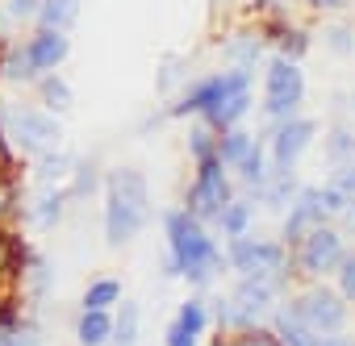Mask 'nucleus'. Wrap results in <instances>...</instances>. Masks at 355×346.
<instances>
[{
  "label": "nucleus",
  "mask_w": 355,
  "mask_h": 346,
  "mask_svg": "<svg viewBox=\"0 0 355 346\" xmlns=\"http://www.w3.org/2000/svg\"><path fill=\"white\" fill-rule=\"evenodd\" d=\"M163 226H167V242H171V255L163 263V275H184L189 284H209L226 259L218 255V246L209 242V234L201 230V221L189 213V209H171L163 213Z\"/></svg>",
  "instance_id": "f257e3e1"
},
{
  "label": "nucleus",
  "mask_w": 355,
  "mask_h": 346,
  "mask_svg": "<svg viewBox=\"0 0 355 346\" xmlns=\"http://www.w3.org/2000/svg\"><path fill=\"white\" fill-rule=\"evenodd\" d=\"M105 238L109 246H125L150 217V188L138 167H113L105 176Z\"/></svg>",
  "instance_id": "f03ea898"
},
{
  "label": "nucleus",
  "mask_w": 355,
  "mask_h": 346,
  "mask_svg": "<svg viewBox=\"0 0 355 346\" xmlns=\"http://www.w3.org/2000/svg\"><path fill=\"white\" fill-rule=\"evenodd\" d=\"M301 100H305L301 67L293 59H272L268 63V88H263V113L268 117H293Z\"/></svg>",
  "instance_id": "7ed1b4c3"
},
{
  "label": "nucleus",
  "mask_w": 355,
  "mask_h": 346,
  "mask_svg": "<svg viewBox=\"0 0 355 346\" xmlns=\"http://www.w3.org/2000/svg\"><path fill=\"white\" fill-rule=\"evenodd\" d=\"M293 313L301 317V325L313 334V338H326V334H338L347 325V300L334 296L330 288H309L293 300Z\"/></svg>",
  "instance_id": "20e7f679"
},
{
  "label": "nucleus",
  "mask_w": 355,
  "mask_h": 346,
  "mask_svg": "<svg viewBox=\"0 0 355 346\" xmlns=\"http://www.w3.org/2000/svg\"><path fill=\"white\" fill-rule=\"evenodd\" d=\"M230 197H234V192H230V180H226V167H222L218 158H201L197 180H193V188H189V213H193L197 221L218 217Z\"/></svg>",
  "instance_id": "39448f33"
},
{
  "label": "nucleus",
  "mask_w": 355,
  "mask_h": 346,
  "mask_svg": "<svg viewBox=\"0 0 355 346\" xmlns=\"http://www.w3.org/2000/svg\"><path fill=\"white\" fill-rule=\"evenodd\" d=\"M247 109H251V71L230 67L222 92H218L214 104L205 109V121H209V129H230V125H239V117H243Z\"/></svg>",
  "instance_id": "423d86ee"
},
{
  "label": "nucleus",
  "mask_w": 355,
  "mask_h": 346,
  "mask_svg": "<svg viewBox=\"0 0 355 346\" xmlns=\"http://www.w3.org/2000/svg\"><path fill=\"white\" fill-rule=\"evenodd\" d=\"M5 125L13 129V138L26 150H51L59 142V121L51 113H42V109H30V104H9Z\"/></svg>",
  "instance_id": "0eeeda50"
},
{
  "label": "nucleus",
  "mask_w": 355,
  "mask_h": 346,
  "mask_svg": "<svg viewBox=\"0 0 355 346\" xmlns=\"http://www.w3.org/2000/svg\"><path fill=\"white\" fill-rule=\"evenodd\" d=\"M226 263L239 271V275H255V271H280L284 267V246L280 242H268V238H230V251H226Z\"/></svg>",
  "instance_id": "6e6552de"
},
{
  "label": "nucleus",
  "mask_w": 355,
  "mask_h": 346,
  "mask_svg": "<svg viewBox=\"0 0 355 346\" xmlns=\"http://www.w3.org/2000/svg\"><path fill=\"white\" fill-rule=\"evenodd\" d=\"M343 255H347V251H343V234L330 230V221L313 226V230L301 238V251H297V259H301V267H305L309 275H326V271H334Z\"/></svg>",
  "instance_id": "1a4fd4ad"
},
{
  "label": "nucleus",
  "mask_w": 355,
  "mask_h": 346,
  "mask_svg": "<svg viewBox=\"0 0 355 346\" xmlns=\"http://www.w3.org/2000/svg\"><path fill=\"white\" fill-rule=\"evenodd\" d=\"M313 121L309 117H288V121H280L276 125V134H272V158H276V167L280 171H293L297 167V158L309 150V142H313Z\"/></svg>",
  "instance_id": "9d476101"
},
{
  "label": "nucleus",
  "mask_w": 355,
  "mask_h": 346,
  "mask_svg": "<svg viewBox=\"0 0 355 346\" xmlns=\"http://www.w3.org/2000/svg\"><path fill=\"white\" fill-rule=\"evenodd\" d=\"M322 221H330L326 209H322V192L318 188H297V197L288 205V217H284V242H301Z\"/></svg>",
  "instance_id": "9b49d317"
},
{
  "label": "nucleus",
  "mask_w": 355,
  "mask_h": 346,
  "mask_svg": "<svg viewBox=\"0 0 355 346\" xmlns=\"http://www.w3.org/2000/svg\"><path fill=\"white\" fill-rule=\"evenodd\" d=\"M67 51H71V42H67V34H59V30H38V34L26 42V55H30V63H34L38 71H55V67L67 59Z\"/></svg>",
  "instance_id": "f8f14e48"
},
{
  "label": "nucleus",
  "mask_w": 355,
  "mask_h": 346,
  "mask_svg": "<svg viewBox=\"0 0 355 346\" xmlns=\"http://www.w3.org/2000/svg\"><path fill=\"white\" fill-rule=\"evenodd\" d=\"M222 55H226V63H230V67L251 71V67L263 59V38H259L255 30H239V34H230V38H226Z\"/></svg>",
  "instance_id": "ddd939ff"
},
{
  "label": "nucleus",
  "mask_w": 355,
  "mask_h": 346,
  "mask_svg": "<svg viewBox=\"0 0 355 346\" xmlns=\"http://www.w3.org/2000/svg\"><path fill=\"white\" fill-rule=\"evenodd\" d=\"M222 84H226V75H209V80H201V84H193V88H184V96L171 104V117H189V113H205L209 104H214V96L222 92Z\"/></svg>",
  "instance_id": "4468645a"
},
{
  "label": "nucleus",
  "mask_w": 355,
  "mask_h": 346,
  "mask_svg": "<svg viewBox=\"0 0 355 346\" xmlns=\"http://www.w3.org/2000/svg\"><path fill=\"white\" fill-rule=\"evenodd\" d=\"M297 197V180H293V171H268V180L259 184V205L263 209H288Z\"/></svg>",
  "instance_id": "2eb2a0df"
},
{
  "label": "nucleus",
  "mask_w": 355,
  "mask_h": 346,
  "mask_svg": "<svg viewBox=\"0 0 355 346\" xmlns=\"http://www.w3.org/2000/svg\"><path fill=\"white\" fill-rule=\"evenodd\" d=\"M38 21H42V30H59V34H67V30L80 21V0H42Z\"/></svg>",
  "instance_id": "dca6fc26"
},
{
  "label": "nucleus",
  "mask_w": 355,
  "mask_h": 346,
  "mask_svg": "<svg viewBox=\"0 0 355 346\" xmlns=\"http://www.w3.org/2000/svg\"><path fill=\"white\" fill-rule=\"evenodd\" d=\"M251 146H255V138L230 125V129H222V142H218V163H222V167L230 163V167L239 171V167H243V158L251 154Z\"/></svg>",
  "instance_id": "f3484780"
},
{
  "label": "nucleus",
  "mask_w": 355,
  "mask_h": 346,
  "mask_svg": "<svg viewBox=\"0 0 355 346\" xmlns=\"http://www.w3.org/2000/svg\"><path fill=\"white\" fill-rule=\"evenodd\" d=\"M113 342V321L105 309H84L80 317V346H105Z\"/></svg>",
  "instance_id": "a211bd4d"
},
{
  "label": "nucleus",
  "mask_w": 355,
  "mask_h": 346,
  "mask_svg": "<svg viewBox=\"0 0 355 346\" xmlns=\"http://www.w3.org/2000/svg\"><path fill=\"white\" fill-rule=\"evenodd\" d=\"M251 217H255L251 201H239V197H230V201H226V209L218 213V221H222V234H226V238H243V234L251 230Z\"/></svg>",
  "instance_id": "6ab92c4d"
},
{
  "label": "nucleus",
  "mask_w": 355,
  "mask_h": 346,
  "mask_svg": "<svg viewBox=\"0 0 355 346\" xmlns=\"http://www.w3.org/2000/svg\"><path fill=\"white\" fill-rule=\"evenodd\" d=\"M276 338H280V346H318V338L301 325V317L293 313V304L288 309H280V317H276Z\"/></svg>",
  "instance_id": "aec40b11"
},
{
  "label": "nucleus",
  "mask_w": 355,
  "mask_h": 346,
  "mask_svg": "<svg viewBox=\"0 0 355 346\" xmlns=\"http://www.w3.org/2000/svg\"><path fill=\"white\" fill-rule=\"evenodd\" d=\"M326 163H330V167H347V163H355V134H351L347 125H334V129H330Z\"/></svg>",
  "instance_id": "412c9836"
},
{
  "label": "nucleus",
  "mask_w": 355,
  "mask_h": 346,
  "mask_svg": "<svg viewBox=\"0 0 355 346\" xmlns=\"http://www.w3.org/2000/svg\"><path fill=\"white\" fill-rule=\"evenodd\" d=\"M0 75H5L9 84H30L34 75H38V67L30 63V55H26V46H13L5 59H0Z\"/></svg>",
  "instance_id": "4be33fe9"
},
{
  "label": "nucleus",
  "mask_w": 355,
  "mask_h": 346,
  "mask_svg": "<svg viewBox=\"0 0 355 346\" xmlns=\"http://www.w3.org/2000/svg\"><path fill=\"white\" fill-rule=\"evenodd\" d=\"M63 201H67V192H59V188H46L38 201H34V209H30V217L42 226V230H51L59 217H63Z\"/></svg>",
  "instance_id": "5701e85b"
},
{
  "label": "nucleus",
  "mask_w": 355,
  "mask_h": 346,
  "mask_svg": "<svg viewBox=\"0 0 355 346\" xmlns=\"http://www.w3.org/2000/svg\"><path fill=\"white\" fill-rule=\"evenodd\" d=\"M175 321H180V329H189L193 338H201V334L209 329V304H205L201 296H193V300H184V304H180Z\"/></svg>",
  "instance_id": "b1692460"
},
{
  "label": "nucleus",
  "mask_w": 355,
  "mask_h": 346,
  "mask_svg": "<svg viewBox=\"0 0 355 346\" xmlns=\"http://www.w3.org/2000/svg\"><path fill=\"white\" fill-rule=\"evenodd\" d=\"M268 38L280 42V59H301L309 51V34L305 30H293V26H272Z\"/></svg>",
  "instance_id": "393cba45"
},
{
  "label": "nucleus",
  "mask_w": 355,
  "mask_h": 346,
  "mask_svg": "<svg viewBox=\"0 0 355 346\" xmlns=\"http://www.w3.org/2000/svg\"><path fill=\"white\" fill-rule=\"evenodd\" d=\"M42 0H5L0 5V26H26L30 17H38Z\"/></svg>",
  "instance_id": "a878e982"
},
{
  "label": "nucleus",
  "mask_w": 355,
  "mask_h": 346,
  "mask_svg": "<svg viewBox=\"0 0 355 346\" xmlns=\"http://www.w3.org/2000/svg\"><path fill=\"white\" fill-rule=\"evenodd\" d=\"M117 296H121V284H117V280H96V284H88V292H84V309H109Z\"/></svg>",
  "instance_id": "bb28decb"
},
{
  "label": "nucleus",
  "mask_w": 355,
  "mask_h": 346,
  "mask_svg": "<svg viewBox=\"0 0 355 346\" xmlns=\"http://www.w3.org/2000/svg\"><path fill=\"white\" fill-rule=\"evenodd\" d=\"M138 317H142V309L130 300V304L121 309V321L113 325V338H117V346H134V342H138Z\"/></svg>",
  "instance_id": "cd10ccee"
},
{
  "label": "nucleus",
  "mask_w": 355,
  "mask_h": 346,
  "mask_svg": "<svg viewBox=\"0 0 355 346\" xmlns=\"http://www.w3.org/2000/svg\"><path fill=\"white\" fill-rule=\"evenodd\" d=\"M268 171H272V167L263 163V150H259V142H255V146H251V154H247V158H243V167H239V176H243L251 188H259V184L268 180Z\"/></svg>",
  "instance_id": "c85d7f7f"
},
{
  "label": "nucleus",
  "mask_w": 355,
  "mask_h": 346,
  "mask_svg": "<svg viewBox=\"0 0 355 346\" xmlns=\"http://www.w3.org/2000/svg\"><path fill=\"white\" fill-rule=\"evenodd\" d=\"M42 100H46V109H51V113H59V109L67 113V109H71V88H67L63 80L46 75V80H42Z\"/></svg>",
  "instance_id": "c756f323"
},
{
  "label": "nucleus",
  "mask_w": 355,
  "mask_h": 346,
  "mask_svg": "<svg viewBox=\"0 0 355 346\" xmlns=\"http://www.w3.org/2000/svg\"><path fill=\"white\" fill-rule=\"evenodd\" d=\"M71 167H76L71 158H59V154H46V158L38 163V180H42V184H59V180H67V176H71Z\"/></svg>",
  "instance_id": "7c9ffc66"
},
{
  "label": "nucleus",
  "mask_w": 355,
  "mask_h": 346,
  "mask_svg": "<svg viewBox=\"0 0 355 346\" xmlns=\"http://www.w3.org/2000/svg\"><path fill=\"white\" fill-rule=\"evenodd\" d=\"M189 150L197 154V163H201V158H218V142H214V129L197 125V129L189 134Z\"/></svg>",
  "instance_id": "2f4dec72"
},
{
  "label": "nucleus",
  "mask_w": 355,
  "mask_h": 346,
  "mask_svg": "<svg viewBox=\"0 0 355 346\" xmlns=\"http://www.w3.org/2000/svg\"><path fill=\"white\" fill-rule=\"evenodd\" d=\"M0 346H42V329L38 325H13L5 338H0Z\"/></svg>",
  "instance_id": "473e14b6"
},
{
  "label": "nucleus",
  "mask_w": 355,
  "mask_h": 346,
  "mask_svg": "<svg viewBox=\"0 0 355 346\" xmlns=\"http://www.w3.org/2000/svg\"><path fill=\"white\" fill-rule=\"evenodd\" d=\"M326 46H330L334 55H351V51H355V34H351L347 26H330V30H326Z\"/></svg>",
  "instance_id": "72a5a7b5"
},
{
  "label": "nucleus",
  "mask_w": 355,
  "mask_h": 346,
  "mask_svg": "<svg viewBox=\"0 0 355 346\" xmlns=\"http://www.w3.org/2000/svg\"><path fill=\"white\" fill-rule=\"evenodd\" d=\"M334 271H338V288H343V300H355V255H343Z\"/></svg>",
  "instance_id": "f704fd0d"
},
{
  "label": "nucleus",
  "mask_w": 355,
  "mask_h": 346,
  "mask_svg": "<svg viewBox=\"0 0 355 346\" xmlns=\"http://www.w3.org/2000/svg\"><path fill=\"white\" fill-rule=\"evenodd\" d=\"M180 75H184V63H180V59H167V63L159 67V75H155L159 92H171L175 84H180Z\"/></svg>",
  "instance_id": "c9c22d12"
},
{
  "label": "nucleus",
  "mask_w": 355,
  "mask_h": 346,
  "mask_svg": "<svg viewBox=\"0 0 355 346\" xmlns=\"http://www.w3.org/2000/svg\"><path fill=\"white\" fill-rule=\"evenodd\" d=\"M234 346H280V338H276L272 329H259V325H247V329H243V338H239Z\"/></svg>",
  "instance_id": "e433bc0d"
},
{
  "label": "nucleus",
  "mask_w": 355,
  "mask_h": 346,
  "mask_svg": "<svg viewBox=\"0 0 355 346\" xmlns=\"http://www.w3.org/2000/svg\"><path fill=\"white\" fill-rule=\"evenodd\" d=\"M13 209H17V180L0 176V217H9Z\"/></svg>",
  "instance_id": "4c0bfd02"
},
{
  "label": "nucleus",
  "mask_w": 355,
  "mask_h": 346,
  "mask_svg": "<svg viewBox=\"0 0 355 346\" xmlns=\"http://www.w3.org/2000/svg\"><path fill=\"white\" fill-rule=\"evenodd\" d=\"M334 188H338V192H347V197H355V163L338 167V176H334Z\"/></svg>",
  "instance_id": "58836bf2"
},
{
  "label": "nucleus",
  "mask_w": 355,
  "mask_h": 346,
  "mask_svg": "<svg viewBox=\"0 0 355 346\" xmlns=\"http://www.w3.org/2000/svg\"><path fill=\"white\" fill-rule=\"evenodd\" d=\"M167 346H197V338L189 329H180V321H171L167 325Z\"/></svg>",
  "instance_id": "ea45409f"
},
{
  "label": "nucleus",
  "mask_w": 355,
  "mask_h": 346,
  "mask_svg": "<svg viewBox=\"0 0 355 346\" xmlns=\"http://www.w3.org/2000/svg\"><path fill=\"white\" fill-rule=\"evenodd\" d=\"M0 176H13V150L5 142V129H0Z\"/></svg>",
  "instance_id": "a19ab883"
},
{
  "label": "nucleus",
  "mask_w": 355,
  "mask_h": 346,
  "mask_svg": "<svg viewBox=\"0 0 355 346\" xmlns=\"http://www.w3.org/2000/svg\"><path fill=\"white\" fill-rule=\"evenodd\" d=\"M13 325H17V313H13L9 304H0V338H5V334H9Z\"/></svg>",
  "instance_id": "79ce46f5"
},
{
  "label": "nucleus",
  "mask_w": 355,
  "mask_h": 346,
  "mask_svg": "<svg viewBox=\"0 0 355 346\" xmlns=\"http://www.w3.org/2000/svg\"><path fill=\"white\" fill-rule=\"evenodd\" d=\"M338 217H343V226H347V230L355 234V197H347V205L338 209Z\"/></svg>",
  "instance_id": "37998d69"
},
{
  "label": "nucleus",
  "mask_w": 355,
  "mask_h": 346,
  "mask_svg": "<svg viewBox=\"0 0 355 346\" xmlns=\"http://www.w3.org/2000/svg\"><path fill=\"white\" fill-rule=\"evenodd\" d=\"M318 346H355V342H351V338H343V334H326Z\"/></svg>",
  "instance_id": "c03bdc74"
},
{
  "label": "nucleus",
  "mask_w": 355,
  "mask_h": 346,
  "mask_svg": "<svg viewBox=\"0 0 355 346\" xmlns=\"http://www.w3.org/2000/svg\"><path fill=\"white\" fill-rule=\"evenodd\" d=\"M309 5H318V9H343L347 0H309Z\"/></svg>",
  "instance_id": "a18cd8bd"
},
{
  "label": "nucleus",
  "mask_w": 355,
  "mask_h": 346,
  "mask_svg": "<svg viewBox=\"0 0 355 346\" xmlns=\"http://www.w3.org/2000/svg\"><path fill=\"white\" fill-rule=\"evenodd\" d=\"M218 346H226V342H218Z\"/></svg>",
  "instance_id": "49530a36"
}]
</instances>
